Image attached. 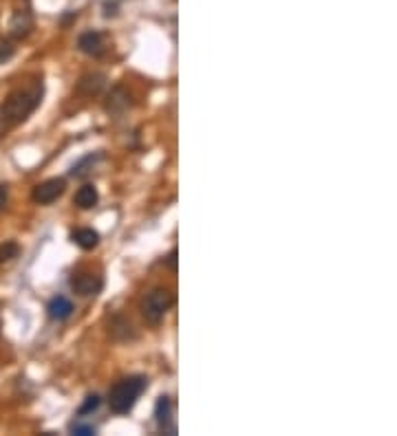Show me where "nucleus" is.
Masks as SVG:
<instances>
[{
  "mask_svg": "<svg viewBox=\"0 0 397 436\" xmlns=\"http://www.w3.org/2000/svg\"><path fill=\"white\" fill-rule=\"evenodd\" d=\"M40 97H43V87L14 93L12 97L0 106V130L25 122L27 117L36 111V106L40 104Z\"/></svg>",
  "mask_w": 397,
  "mask_h": 436,
  "instance_id": "nucleus-1",
  "label": "nucleus"
},
{
  "mask_svg": "<svg viewBox=\"0 0 397 436\" xmlns=\"http://www.w3.org/2000/svg\"><path fill=\"white\" fill-rule=\"evenodd\" d=\"M146 388V379L144 377H128L122 379L113 386L111 395H109V406L113 412L117 414H126L133 410V406L137 403L139 395Z\"/></svg>",
  "mask_w": 397,
  "mask_h": 436,
  "instance_id": "nucleus-2",
  "label": "nucleus"
},
{
  "mask_svg": "<svg viewBox=\"0 0 397 436\" xmlns=\"http://www.w3.org/2000/svg\"><path fill=\"white\" fill-rule=\"evenodd\" d=\"M172 306V295L170 291H166V289H155L148 297L144 300V306H141V311H144V317H146V322H150V324H159L166 313H168V308Z\"/></svg>",
  "mask_w": 397,
  "mask_h": 436,
  "instance_id": "nucleus-3",
  "label": "nucleus"
},
{
  "mask_svg": "<svg viewBox=\"0 0 397 436\" xmlns=\"http://www.w3.org/2000/svg\"><path fill=\"white\" fill-rule=\"evenodd\" d=\"M65 192V179H49L34 187V200L40 205H49Z\"/></svg>",
  "mask_w": 397,
  "mask_h": 436,
  "instance_id": "nucleus-4",
  "label": "nucleus"
},
{
  "mask_svg": "<svg viewBox=\"0 0 397 436\" xmlns=\"http://www.w3.org/2000/svg\"><path fill=\"white\" fill-rule=\"evenodd\" d=\"M71 289L78 295H98L102 291V278L95 273H78L71 278Z\"/></svg>",
  "mask_w": 397,
  "mask_h": 436,
  "instance_id": "nucleus-5",
  "label": "nucleus"
},
{
  "mask_svg": "<svg viewBox=\"0 0 397 436\" xmlns=\"http://www.w3.org/2000/svg\"><path fill=\"white\" fill-rule=\"evenodd\" d=\"M78 47L82 53H87V56H102L104 53V38L98 31H87V34H82L78 40Z\"/></svg>",
  "mask_w": 397,
  "mask_h": 436,
  "instance_id": "nucleus-6",
  "label": "nucleus"
},
{
  "mask_svg": "<svg viewBox=\"0 0 397 436\" xmlns=\"http://www.w3.org/2000/svg\"><path fill=\"white\" fill-rule=\"evenodd\" d=\"M73 242L78 244V247L82 249H93V247H98V242H100V233L95 229H91V227H82V229H76L73 231Z\"/></svg>",
  "mask_w": 397,
  "mask_h": 436,
  "instance_id": "nucleus-7",
  "label": "nucleus"
},
{
  "mask_svg": "<svg viewBox=\"0 0 397 436\" xmlns=\"http://www.w3.org/2000/svg\"><path fill=\"white\" fill-rule=\"evenodd\" d=\"M71 313H73V304L69 297L58 295L49 302V315L54 317V320H67Z\"/></svg>",
  "mask_w": 397,
  "mask_h": 436,
  "instance_id": "nucleus-8",
  "label": "nucleus"
},
{
  "mask_svg": "<svg viewBox=\"0 0 397 436\" xmlns=\"http://www.w3.org/2000/svg\"><path fill=\"white\" fill-rule=\"evenodd\" d=\"M104 82H106V78L100 76V73H89V76H84V78L80 80L78 91L91 97V95H98L104 89Z\"/></svg>",
  "mask_w": 397,
  "mask_h": 436,
  "instance_id": "nucleus-9",
  "label": "nucleus"
},
{
  "mask_svg": "<svg viewBox=\"0 0 397 436\" xmlns=\"http://www.w3.org/2000/svg\"><path fill=\"white\" fill-rule=\"evenodd\" d=\"M98 190L93 185H82L76 192V205L82 209H91L93 205H98Z\"/></svg>",
  "mask_w": 397,
  "mask_h": 436,
  "instance_id": "nucleus-10",
  "label": "nucleus"
},
{
  "mask_svg": "<svg viewBox=\"0 0 397 436\" xmlns=\"http://www.w3.org/2000/svg\"><path fill=\"white\" fill-rule=\"evenodd\" d=\"M170 412H172L170 399L168 397H159V401H157V408H155V417H157V423H159L163 430H166V425H168V421H170Z\"/></svg>",
  "mask_w": 397,
  "mask_h": 436,
  "instance_id": "nucleus-11",
  "label": "nucleus"
},
{
  "mask_svg": "<svg viewBox=\"0 0 397 436\" xmlns=\"http://www.w3.org/2000/svg\"><path fill=\"white\" fill-rule=\"evenodd\" d=\"M31 29V18L27 14H16L12 20V36L14 38H25Z\"/></svg>",
  "mask_w": 397,
  "mask_h": 436,
  "instance_id": "nucleus-12",
  "label": "nucleus"
},
{
  "mask_svg": "<svg viewBox=\"0 0 397 436\" xmlns=\"http://www.w3.org/2000/svg\"><path fill=\"white\" fill-rule=\"evenodd\" d=\"M18 251H20V247H18L16 242H5V244H0V264L18 258Z\"/></svg>",
  "mask_w": 397,
  "mask_h": 436,
  "instance_id": "nucleus-13",
  "label": "nucleus"
},
{
  "mask_svg": "<svg viewBox=\"0 0 397 436\" xmlns=\"http://www.w3.org/2000/svg\"><path fill=\"white\" fill-rule=\"evenodd\" d=\"M14 42L12 40H7V38H0V65H5V62L14 56Z\"/></svg>",
  "mask_w": 397,
  "mask_h": 436,
  "instance_id": "nucleus-14",
  "label": "nucleus"
},
{
  "mask_svg": "<svg viewBox=\"0 0 397 436\" xmlns=\"http://www.w3.org/2000/svg\"><path fill=\"white\" fill-rule=\"evenodd\" d=\"M100 408V397L98 395H89L87 401L80 406V414H91V412H95Z\"/></svg>",
  "mask_w": 397,
  "mask_h": 436,
  "instance_id": "nucleus-15",
  "label": "nucleus"
},
{
  "mask_svg": "<svg viewBox=\"0 0 397 436\" xmlns=\"http://www.w3.org/2000/svg\"><path fill=\"white\" fill-rule=\"evenodd\" d=\"M76 434H82V436H91V434H95V428H91V425H73L71 428Z\"/></svg>",
  "mask_w": 397,
  "mask_h": 436,
  "instance_id": "nucleus-16",
  "label": "nucleus"
},
{
  "mask_svg": "<svg viewBox=\"0 0 397 436\" xmlns=\"http://www.w3.org/2000/svg\"><path fill=\"white\" fill-rule=\"evenodd\" d=\"M7 205V187L0 185V209H3Z\"/></svg>",
  "mask_w": 397,
  "mask_h": 436,
  "instance_id": "nucleus-17",
  "label": "nucleus"
},
{
  "mask_svg": "<svg viewBox=\"0 0 397 436\" xmlns=\"http://www.w3.org/2000/svg\"><path fill=\"white\" fill-rule=\"evenodd\" d=\"M168 262H170V267L174 269V264H177V253H174V251L170 253V260H168Z\"/></svg>",
  "mask_w": 397,
  "mask_h": 436,
  "instance_id": "nucleus-18",
  "label": "nucleus"
}]
</instances>
